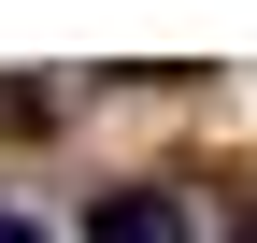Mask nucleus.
<instances>
[{"label":"nucleus","mask_w":257,"mask_h":243,"mask_svg":"<svg viewBox=\"0 0 257 243\" xmlns=\"http://www.w3.org/2000/svg\"><path fill=\"white\" fill-rule=\"evenodd\" d=\"M243 243H257V215H243Z\"/></svg>","instance_id":"obj_3"},{"label":"nucleus","mask_w":257,"mask_h":243,"mask_svg":"<svg viewBox=\"0 0 257 243\" xmlns=\"http://www.w3.org/2000/svg\"><path fill=\"white\" fill-rule=\"evenodd\" d=\"M86 243H186V200H172V186H100Z\"/></svg>","instance_id":"obj_1"},{"label":"nucleus","mask_w":257,"mask_h":243,"mask_svg":"<svg viewBox=\"0 0 257 243\" xmlns=\"http://www.w3.org/2000/svg\"><path fill=\"white\" fill-rule=\"evenodd\" d=\"M0 243H43V229H15V215H0Z\"/></svg>","instance_id":"obj_2"}]
</instances>
